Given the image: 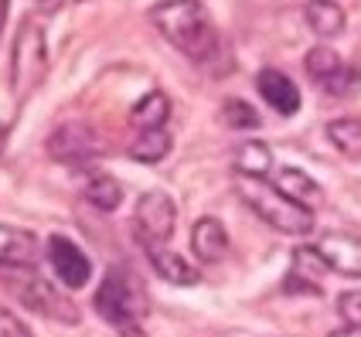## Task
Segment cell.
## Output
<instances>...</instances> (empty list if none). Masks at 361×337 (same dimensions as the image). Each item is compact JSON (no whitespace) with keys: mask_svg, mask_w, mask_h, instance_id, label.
I'll return each mask as SVG.
<instances>
[{"mask_svg":"<svg viewBox=\"0 0 361 337\" xmlns=\"http://www.w3.org/2000/svg\"><path fill=\"white\" fill-rule=\"evenodd\" d=\"M235 191L245 201V208H252L273 232H280V235H310L314 232V208H303L293 198H286L273 180L235 174Z\"/></svg>","mask_w":361,"mask_h":337,"instance_id":"cell-3","label":"cell"},{"mask_svg":"<svg viewBox=\"0 0 361 337\" xmlns=\"http://www.w3.org/2000/svg\"><path fill=\"white\" fill-rule=\"evenodd\" d=\"M4 20H7V0H0V35H4Z\"/></svg>","mask_w":361,"mask_h":337,"instance_id":"cell-28","label":"cell"},{"mask_svg":"<svg viewBox=\"0 0 361 337\" xmlns=\"http://www.w3.org/2000/svg\"><path fill=\"white\" fill-rule=\"evenodd\" d=\"M41 256V242L35 232L18 225H0V269L4 266H35Z\"/></svg>","mask_w":361,"mask_h":337,"instance_id":"cell-13","label":"cell"},{"mask_svg":"<svg viewBox=\"0 0 361 337\" xmlns=\"http://www.w3.org/2000/svg\"><path fill=\"white\" fill-rule=\"evenodd\" d=\"M167 116H171V99L164 96L161 89H150V92L130 109V123H133L140 133L143 130H164Z\"/></svg>","mask_w":361,"mask_h":337,"instance_id":"cell-20","label":"cell"},{"mask_svg":"<svg viewBox=\"0 0 361 337\" xmlns=\"http://www.w3.org/2000/svg\"><path fill=\"white\" fill-rule=\"evenodd\" d=\"M221 116H225V126H232V130H256L262 123L259 113H256L245 99H225Z\"/></svg>","mask_w":361,"mask_h":337,"instance_id":"cell-23","label":"cell"},{"mask_svg":"<svg viewBox=\"0 0 361 337\" xmlns=\"http://www.w3.org/2000/svg\"><path fill=\"white\" fill-rule=\"evenodd\" d=\"M0 283L20 307L35 310L38 317L59 320V324H79V307L65 297L51 279L35 273V266H4Z\"/></svg>","mask_w":361,"mask_h":337,"instance_id":"cell-4","label":"cell"},{"mask_svg":"<svg viewBox=\"0 0 361 337\" xmlns=\"http://www.w3.org/2000/svg\"><path fill=\"white\" fill-rule=\"evenodd\" d=\"M232 167L235 174H245V178H266L273 171V150L262 140H245L232 154Z\"/></svg>","mask_w":361,"mask_h":337,"instance_id":"cell-19","label":"cell"},{"mask_svg":"<svg viewBox=\"0 0 361 337\" xmlns=\"http://www.w3.org/2000/svg\"><path fill=\"white\" fill-rule=\"evenodd\" d=\"M324 269H327V262L324 256L317 252V245L314 249H293V266H290V273H286V290H307V293H321V286H317V279L324 276Z\"/></svg>","mask_w":361,"mask_h":337,"instance_id":"cell-14","label":"cell"},{"mask_svg":"<svg viewBox=\"0 0 361 337\" xmlns=\"http://www.w3.org/2000/svg\"><path fill=\"white\" fill-rule=\"evenodd\" d=\"M303 68H307V75L317 82V85H324L331 96H351L361 82L358 68H351V65H348L334 48H327V44L310 48L307 59H303Z\"/></svg>","mask_w":361,"mask_h":337,"instance_id":"cell-7","label":"cell"},{"mask_svg":"<svg viewBox=\"0 0 361 337\" xmlns=\"http://www.w3.org/2000/svg\"><path fill=\"white\" fill-rule=\"evenodd\" d=\"M150 20L164 35V41L174 44L195 65H208L219 55V31L201 0H161L150 7Z\"/></svg>","mask_w":361,"mask_h":337,"instance_id":"cell-1","label":"cell"},{"mask_svg":"<svg viewBox=\"0 0 361 337\" xmlns=\"http://www.w3.org/2000/svg\"><path fill=\"white\" fill-rule=\"evenodd\" d=\"M317 252L324 256L327 269L341 273V276L361 279V238L348 232H327L317 238Z\"/></svg>","mask_w":361,"mask_h":337,"instance_id":"cell-10","label":"cell"},{"mask_svg":"<svg viewBox=\"0 0 361 337\" xmlns=\"http://www.w3.org/2000/svg\"><path fill=\"white\" fill-rule=\"evenodd\" d=\"M44 75H48V38L38 27V20H24L11 51V89L18 96H27L31 89H38Z\"/></svg>","mask_w":361,"mask_h":337,"instance_id":"cell-5","label":"cell"},{"mask_svg":"<svg viewBox=\"0 0 361 337\" xmlns=\"http://www.w3.org/2000/svg\"><path fill=\"white\" fill-rule=\"evenodd\" d=\"M147 256H150V266H154V273L167 283H174V286H195L201 279V273L188 262V259L174 252V249H167V245H150L147 249Z\"/></svg>","mask_w":361,"mask_h":337,"instance_id":"cell-15","label":"cell"},{"mask_svg":"<svg viewBox=\"0 0 361 337\" xmlns=\"http://www.w3.org/2000/svg\"><path fill=\"white\" fill-rule=\"evenodd\" d=\"M303 18H307L310 31L317 38H338L348 27V14H344V7L338 0H307Z\"/></svg>","mask_w":361,"mask_h":337,"instance_id":"cell-16","label":"cell"},{"mask_svg":"<svg viewBox=\"0 0 361 337\" xmlns=\"http://www.w3.org/2000/svg\"><path fill=\"white\" fill-rule=\"evenodd\" d=\"M7 137H11V130H7V123H0V160H4V150H7Z\"/></svg>","mask_w":361,"mask_h":337,"instance_id":"cell-27","label":"cell"},{"mask_svg":"<svg viewBox=\"0 0 361 337\" xmlns=\"http://www.w3.org/2000/svg\"><path fill=\"white\" fill-rule=\"evenodd\" d=\"M82 198L99 212H116L123 204V184L116 178H109L106 171H89L85 184H82Z\"/></svg>","mask_w":361,"mask_h":337,"instance_id":"cell-18","label":"cell"},{"mask_svg":"<svg viewBox=\"0 0 361 337\" xmlns=\"http://www.w3.org/2000/svg\"><path fill=\"white\" fill-rule=\"evenodd\" d=\"M327 140L344 157H361V119L358 116L331 119L327 123Z\"/></svg>","mask_w":361,"mask_h":337,"instance_id":"cell-21","label":"cell"},{"mask_svg":"<svg viewBox=\"0 0 361 337\" xmlns=\"http://www.w3.org/2000/svg\"><path fill=\"white\" fill-rule=\"evenodd\" d=\"M126 154L133 160H140V164H161L171 154V133L167 130H143L140 137L130 143Z\"/></svg>","mask_w":361,"mask_h":337,"instance_id":"cell-22","label":"cell"},{"mask_svg":"<svg viewBox=\"0 0 361 337\" xmlns=\"http://www.w3.org/2000/svg\"><path fill=\"white\" fill-rule=\"evenodd\" d=\"M178 225V204L164 191H143L133 208V232L143 249L150 245H167Z\"/></svg>","mask_w":361,"mask_h":337,"instance_id":"cell-6","label":"cell"},{"mask_svg":"<svg viewBox=\"0 0 361 337\" xmlns=\"http://www.w3.org/2000/svg\"><path fill=\"white\" fill-rule=\"evenodd\" d=\"M92 303H96L99 317L120 337H147L143 334V317H147L150 307H147V290H143V283L137 279L133 269H126V266L106 269Z\"/></svg>","mask_w":361,"mask_h":337,"instance_id":"cell-2","label":"cell"},{"mask_svg":"<svg viewBox=\"0 0 361 337\" xmlns=\"http://www.w3.org/2000/svg\"><path fill=\"white\" fill-rule=\"evenodd\" d=\"M0 337H31V331H27V324L18 314H11L7 307H0Z\"/></svg>","mask_w":361,"mask_h":337,"instance_id":"cell-25","label":"cell"},{"mask_svg":"<svg viewBox=\"0 0 361 337\" xmlns=\"http://www.w3.org/2000/svg\"><path fill=\"white\" fill-rule=\"evenodd\" d=\"M256 89H259V96L273 113H280V116H297L300 113V89L280 68H262L256 75Z\"/></svg>","mask_w":361,"mask_h":337,"instance_id":"cell-11","label":"cell"},{"mask_svg":"<svg viewBox=\"0 0 361 337\" xmlns=\"http://www.w3.org/2000/svg\"><path fill=\"white\" fill-rule=\"evenodd\" d=\"M338 314H341L344 324L361 327V290H344L338 297Z\"/></svg>","mask_w":361,"mask_h":337,"instance_id":"cell-24","label":"cell"},{"mask_svg":"<svg viewBox=\"0 0 361 337\" xmlns=\"http://www.w3.org/2000/svg\"><path fill=\"white\" fill-rule=\"evenodd\" d=\"M273 184L280 188L286 198H293L297 204H303V208H314V204L324 198L321 184L310 178L307 171H300V167H280V171L273 174Z\"/></svg>","mask_w":361,"mask_h":337,"instance_id":"cell-17","label":"cell"},{"mask_svg":"<svg viewBox=\"0 0 361 337\" xmlns=\"http://www.w3.org/2000/svg\"><path fill=\"white\" fill-rule=\"evenodd\" d=\"M44 256L51 262L55 279H59L61 286H68V290H82L92 279V262H89V256L82 252L72 238L51 235L48 245H44Z\"/></svg>","mask_w":361,"mask_h":337,"instance_id":"cell-8","label":"cell"},{"mask_svg":"<svg viewBox=\"0 0 361 337\" xmlns=\"http://www.w3.org/2000/svg\"><path fill=\"white\" fill-rule=\"evenodd\" d=\"M191 252L204 266L221 262L228 256V232H225V225L219 219H212V215L195 221V228H191Z\"/></svg>","mask_w":361,"mask_h":337,"instance_id":"cell-12","label":"cell"},{"mask_svg":"<svg viewBox=\"0 0 361 337\" xmlns=\"http://www.w3.org/2000/svg\"><path fill=\"white\" fill-rule=\"evenodd\" d=\"M48 157L59 160V164H68V167H85L89 160L96 157L99 150V140L96 133L85 126V123H65L59 126L51 137H48Z\"/></svg>","mask_w":361,"mask_h":337,"instance_id":"cell-9","label":"cell"},{"mask_svg":"<svg viewBox=\"0 0 361 337\" xmlns=\"http://www.w3.org/2000/svg\"><path fill=\"white\" fill-rule=\"evenodd\" d=\"M331 337H361V327H351V324H344L341 331H334Z\"/></svg>","mask_w":361,"mask_h":337,"instance_id":"cell-26","label":"cell"}]
</instances>
